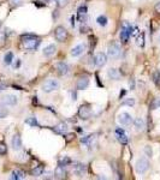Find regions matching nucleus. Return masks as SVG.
<instances>
[{"label": "nucleus", "instance_id": "nucleus-8", "mask_svg": "<svg viewBox=\"0 0 160 180\" xmlns=\"http://www.w3.org/2000/svg\"><path fill=\"white\" fill-rule=\"evenodd\" d=\"M78 115H80V118L83 119V120L89 119L90 115H91V109H90V107H89V106H81L80 109H78Z\"/></svg>", "mask_w": 160, "mask_h": 180}, {"label": "nucleus", "instance_id": "nucleus-17", "mask_svg": "<svg viewBox=\"0 0 160 180\" xmlns=\"http://www.w3.org/2000/svg\"><path fill=\"white\" fill-rule=\"evenodd\" d=\"M24 178H25V174H24V172L21 170V169H15V170L11 173V179H13V180H22V179H24Z\"/></svg>", "mask_w": 160, "mask_h": 180}, {"label": "nucleus", "instance_id": "nucleus-11", "mask_svg": "<svg viewBox=\"0 0 160 180\" xmlns=\"http://www.w3.org/2000/svg\"><path fill=\"white\" fill-rule=\"evenodd\" d=\"M88 85H89V78H88L87 76L80 77L78 80H77V84H76V86H77L78 90H83V89H86Z\"/></svg>", "mask_w": 160, "mask_h": 180}, {"label": "nucleus", "instance_id": "nucleus-4", "mask_svg": "<svg viewBox=\"0 0 160 180\" xmlns=\"http://www.w3.org/2000/svg\"><path fill=\"white\" fill-rule=\"evenodd\" d=\"M58 88H59V83L57 79H48L42 85V90L45 93H52L54 90H57Z\"/></svg>", "mask_w": 160, "mask_h": 180}, {"label": "nucleus", "instance_id": "nucleus-18", "mask_svg": "<svg viewBox=\"0 0 160 180\" xmlns=\"http://www.w3.org/2000/svg\"><path fill=\"white\" fill-rule=\"evenodd\" d=\"M55 50H57V47H55L54 45H49V46L45 47V49H44V55L47 56V58H49V56H52V55L55 53Z\"/></svg>", "mask_w": 160, "mask_h": 180}, {"label": "nucleus", "instance_id": "nucleus-31", "mask_svg": "<svg viewBox=\"0 0 160 180\" xmlns=\"http://www.w3.org/2000/svg\"><path fill=\"white\" fill-rule=\"evenodd\" d=\"M55 3L58 7H65L69 3V0H55Z\"/></svg>", "mask_w": 160, "mask_h": 180}, {"label": "nucleus", "instance_id": "nucleus-20", "mask_svg": "<svg viewBox=\"0 0 160 180\" xmlns=\"http://www.w3.org/2000/svg\"><path fill=\"white\" fill-rule=\"evenodd\" d=\"M134 126L137 131H142L145 129V120L142 118H136L134 120Z\"/></svg>", "mask_w": 160, "mask_h": 180}, {"label": "nucleus", "instance_id": "nucleus-6", "mask_svg": "<svg viewBox=\"0 0 160 180\" xmlns=\"http://www.w3.org/2000/svg\"><path fill=\"white\" fill-rule=\"evenodd\" d=\"M107 54H108V56L112 58V59L119 58V55H120V46H119L117 42H112V43L108 46Z\"/></svg>", "mask_w": 160, "mask_h": 180}, {"label": "nucleus", "instance_id": "nucleus-14", "mask_svg": "<svg viewBox=\"0 0 160 180\" xmlns=\"http://www.w3.org/2000/svg\"><path fill=\"white\" fill-rule=\"evenodd\" d=\"M3 103L7 106H15L17 103V97L15 95H6L3 97Z\"/></svg>", "mask_w": 160, "mask_h": 180}, {"label": "nucleus", "instance_id": "nucleus-27", "mask_svg": "<svg viewBox=\"0 0 160 180\" xmlns=\"http://www.w3.org/2000/svg\"><path fill=\"white\" fill-rule=\"evenodd\" d=\"M86 15H87V7L86 6H81L78 9V17H80V19L82 22H83V17H86Z\"/></svg>", "mask_w": 160, "mask_h": 180}, {"label": "nucleus", "instance_id": "nucleus-35", "mask_svg": "<svg viewBox=\"0 0 160 180\" xmlns=\"http://www.w3.org/2000/svg\"><path fill=\"white\" fill-rule=\"evenodd\" d=\"M159 107H160V97H156V99H154V101L152 103V109H156Z\"/></svg>", "mask_w": 160, "mask_h": 180}, {"label": "nucleus", "instance_id": "nucleus-36", "mask_svg": "<svg viewBox=\"0 0 160 180\" xmlns=\"http://www.w3.org/2000/svg\"><path fill=\"white\" fill-rule=\"evenodd\" d=\"M6 153H7L6 145L3 144V143H0V155H4V154H6Z\"/></svg>", "mask_w": 160, "mask_h": 180}, {"label": "nucleus", "instance_id": "nucleus-32", "mask_svg": "<svg viewBox=\"0 0 160 180\" xmlns=\"http://www.w3.org/2000/svg\"><path fill=\"white\" fill-rule=\"evenodd\" d=\"M153 80H154L155 84H158L159 80H160V72H159L158 70H155V71L153 72Z\"/></svg>", "mask_w": 160, "mask_h": 180}, {"label": "nucleus", "instance_id": "nucleus-22", "mask_svg": "<svg viewBox=\"0 0 160 180\" xmlns=\"http://www.w3.org/2000/svg\"><path fill=\"white\" fill-rule=\"evenodd\" d=\"M54 175H55L57 178H64V176H65V170H64V167L59 165V166L55 168V170H54Z\"/></svg>", "mask_w": 160, "mask_h": 180}, {"label": "nucleus", "instance_id": "nucleus-7", "mask_svg": "<svg viewBox=\"0 0 160 180\" xmlns=\"http://www.w3.org/2000/svg\"><path fill=\"white\" fill-rule=\"evenodd\" d=\"M119 123L123 125V126H128V125H130L131 121H133V118L129 113H126V112H123L119 114Z\"/></svg>", "mask_w": 160, "mask_h": 180}, {"label": "nucleus", "instance_id": "nucleus-38", "mask_svg": "<svg viewBox=\"0 0 160 180\" xmlns=\"http://www.w3.org/2000/svg\"><path fill=\"white\" fill-rule=\"evenodd\" d=\"M154 10H155V12H156V13H159V15H160V1L155 4V6H154Z\"/></svg>", "mask_w": 160, "mask_h": 180}, {"label": "nucleus", "instance_id": "nucleus-19", "mask_svg": "<svg viewBox=\"0 0 160 180\" xmlns=\"http://www.w3.org/2000/svg\"><path fill=\"white\" fill-rule=\"evenodd\" d=\"M74 173L77 174L78 176H82L84 173H86V166L83 163H78L74 167Z\"/></svg>", "mask_w": 160, "mask_h": 180}, {"label": "nucleus", "instance_id": "nucleus-10", "mask_svg": "<svg viewBox=\"0 0 160 180\" xmlns=\"http://www.w3.org/2000/svg\"><path fill=\"white\" fill-rule=\"evenodd\" d=\"M84 50H86V45H83V43L77 45L71 49V55L72 56H80L84 53Z\"/></svg>", "mask_w": 160, "mask_h": 180}, {"label": "nucleus", "instance_id": "nucleus-44", "mask_svg": "<svg viewBox=\"0 0 160 180\" xmlns=\"http://www.w3.org/2000/svg\"><path fill=\"white\" fill-rule=\"evenodd\" d=\"M159 43H160V36H159Z\"/></svg>", "mask_w": 160, "mask_h": 180}, {"label": "nucleus", "instance_id": "nucleus-9", "mask_svg": "<svg viewBox=\"0 0 160 180\" xmlns=\"http://www.w3.org/2000/svg\"><path fill=\"white\" fill-rule=\"evenodd\" d=\"M94 63H95V65H97V66L102 67V66L107 63V56H106V54H105V53H98L97 55H95V58H94Z\"/></svg>", "mask_w": 160, "mask_h": 180}, {"label": "nucleus", "instance_id": "nucleus-5", "mask_svg": "<svg viewBox=\"0 0 160 180\" xmlns=\"http://www.w3.org/2000/svg\"><path fill=\"white\" fill-rule=\"evenodd\" d=\"M54 35H55L57 41L59 42H65L68 39V31L64 26H57L54 30Z\"/></svg>", "mask_w": 160, "mask_h": 180}, {"label": "nucleus", "instance_id": "nucleus-21", "mask_svg": "<svg viewBox=\"0 0 160 180\" xmlns=\"http://www.w3.org/2000/svg\"><path fill=\"white\" fill-rule=\"evenodd\" d=\"M108 77L111 79H113V80H118L120 78V73L118 72L117 69H110L108 70Z\"/></svg>", "mask_w": 160, "mask_h": 180}, {"label": "nucleus", "instance_id": "nucleus-29", "mask_svg": "<svg viewBox=\"0 0 160 180\" xmlns=\"http://www.w3.org/2000/svg\"><path fill=\"white\" fill-rule=\"evenodd\" d=\"M25 123L29 124V125H31V126H36V125H38V121H36V119H35L34 116L28 118V119L25 120Z\"/></svg>", "mask_w": 160, "mask_h": 180}, {"label": "nucleus", "instance_id": "nucleus-33", "mask_svg": "<svg viewBox=\"0 0 160 180\" xmlns=\"http://www.w3.org/2000/svg\"><path fill=\"white\" fill-rule=\"evenodd\" d=\"M70 162H71V160H70L69 157H66V156H65V157H63V159H60V161H59V165L64 167V166H66V165H69Z\"/></svg>", "mask_w": 160, "mask_h": 180}, {"label": "nucleus", "instance_id": "nucleus-3", "mask_svg": "<svg viewBox=\"0 0 160 180\" xmlns=\"http://www.w3.org/2000/svg\"><path fill=\"white\" fill-rule=\"evenodd\" d=\"M149 168V161L146 157H140L135 163V169L139 174H143Z\"/></svg>", "mask_w": 160, "mask_h": 180}, {"label": "nucleus", "instance_id": "nucleus-34", "mask_svg": "<svg viewBox=\"0 0 160 180\" xmlns=\"http://www.w3.org/2000/svg\"><path fill=\"white\" fill-rule=\"evenodd\" d=\"M9 114V110L4 107H0V119H3V118H6Z\"/></svg>", "mask_w": 160, "mask_h": 180}, {"label": "nucleus", "instance_id": "nucleus-28", "mask_svg": "<svg viewBox=\"0 0 160 180\" xmlns=\"http://www.w3.org/2000/svg\"><path fill=\"white\" fill-rule=\"evenodd\" d=\"M122 105L131 107V106H134V105H135V99H133V97H128V99H125V100L122 102Z\"/></svg>", "mask_w": 160, "mask_h": 180}, {"label": "nucleus", "instance_id": "nucleus-16", "mask_svg": "<svg viewBox=\"0 0 160 180\" xmlns=\"http://www.w3.org/2000/svg\"><path fill=\"white\" fill-rule=\"evenodd\" d=\"M54 131L59 135H65L68 132V125L64 124V123H60L57 126H54Z\"/></svg>", "mask_w": 160, "mask_h": 180}, {"label": "nucleus", "instance_id": "nucleus-42", "mask_svg": "<svg viewBox=\"0 0 160 180\" xmlns=\"http://www.w3.org/2000/svg\"><path fill=\"white\" fill-rule=\"evenodd\" d=\"M71 25H72V26H75V17H72V18H71Z\"/></svg>", "mask_w": 160, "mask_h": 180}, {"label": "nucleus", "instance_id": "nucleus-41", "mask_svg": "<svg viewBox=\"0 0 160 180\" xmlns=\"http://www.w3.org/2000/svg\"><path fill=\"white\" fill-rule=\"evenodd\" d=\"M6 88V85L5 84H0V90H4Z\"/></svg>", "mask_w": 160, "mask_h": 180}, {"label": "nucleus", "instance_id": "nucleus-43", "mask_svg": "<svg viewBox=\"0 0 160 180\" xmlns=\"http://www.w3.org/2000/svg\"><path fill=\"white\" fill-rule=\"evenodd\" d=\"M0 28H1V22H0Z\"/></svg>", "mask_w": 160, "mask_h": 180}, {"label": "nucleus", "instance_id": "nucleus-2", "mask_svg": "<svg viewBox=\"0 0 160 180\" xmlns=\"http://www.w3.org/2000/svg\"><path fill=\"white\" fill-rule=\"evenodd\" d=\"M133 26L128 23V22H124L123 23V26H122V30H120V40L123 42H126L128 40H129V36L133 35Z\"/></svg>", "mask_w": 160, "mask_h": 180}, {"label": "nucleus", "instance_id": "nucleus-23", "mask_svg": "<svg viewBox=\"0 0 160 180\" xmlns=\"http://www.w3.org/2000/svg\"><path fill=\"white\" fill-rule=\"evenodd\" d=\"M44 166H38V167H35L34 169H33V172H31V174H33L34 176H40V175H42V173H44Z\"/></svg>", "mask_w": 160, "mask_h": 180}, {"label": "nucleus", "instance_id": "nucleus-24", "mask_svg": "<svg viewBox=\"0 0 160 180\" xmlns=\"http://www.w3.org/2000/svg\"><path fill=\"white\" fill-rule=\"evenodd\" d=\"M12 60H13V54H12V52L6 53L5 56H4V63H5V65H10V64L12 63Z\"/></svg>", "mask_w": 160, "mask_h": 180}, {"label": "nucleus", "instance_id": "nucleus-13", "mask_svg": "<svg viewBox=\"0 0 160 180\" xmlns=\"http://www.w3.org/2000/svg\"><path fill=\"white\" fill-rule=\"evenodd\" d=\"M116 133H117V138H118V140L122 143V144H128V136L125 135V132H124V130H122V129H117L116 130Z\"/></svg>", "mask_w": 160, "mask_h": 180}, {"label": "nucleus", "instance_id": "nucleus-30", "mask_svg": "<svg viewBox=\"0 0 160 180\" xmlns=\"http://www.w3.org/2000/svg\"><path fill=\"white\" fill-rule=\"evenodd\" d=\"M9 3L12 7H17V6L23 4V0H9Z\"/></svg>", "mask_w": 160, "mask_h": 180}, {"label": "nucleus", "instance_id": "nucleus-40", "mask_svg": "<svg viewBox=\"0 0 160 180\" xmlns=\"http://www.w3.org/2000/svg\"><path fill=\"white\" fill-rule=\"evenodd\" d=\"M39 1H41L42 5H46L48 3V0H34V3H39Z\"/></svg>", "mask_w": 160, "mask_h": 180}, {"label": "nucleus", "instance_id": "nucleus-39", "mask_svg": "<svg viewBox=\"0 0 160 180\" xmlns=\"http://www.w3.org/2000/svg\"><path fill=\"white\" fill-rule=\"evenodd\" d=\"M145 151H146V154H147L148 156H152V149H150L149 146H146V148H145Z\"/></svg>", "mask_w": 160, "mask_h": 180}, {"label": "nucleus", "instance_id": "nucleus-37", "mask_svg": "<svg viewBox=\"0 0 160 180\" xmlns=\"http://www.w3.org/2000/svg\"><path fill=\"white\" fill-rule=\"evenodd\" d=\"M5 43V35L4 34H0V47L4 46Z\"/></svg>", "mask_w": 160, "mask_h": 180}, {"label": "nucleus", "instance_id": "nucleus-1", "mask_svg": "<svg viewBox=\"0 0 160 180\" xmlns=\"http://www.w3.org/2000/svg\"><path fill=\"white\" fill-rule=\"evenodd\" d=\"M22 42H23V47L25 49H29V50H33V49H36L40 45V40L39 37L34 36V35H30V34H27V35H23L22 36Z\"/></svg>", "mask_w": 160, "mask_h": 180}, {"label": "nucleus", "instance_id": "nucleus-25", "mask_svg": "<svg viewBox=\"0 0 160 180\" xmlns=\"http://www.w3.org/2000/svg\"><path fill=\"white\" fill-rule=\"evenodd\" d=\"M97 22H98V24L100 26H106L107 25V17L106 16H99Z\"/></svg>", "mask_w": 160, "mask_h": 180}, {"label": "nucleus", "instance_id": "nucleus-12", "mask_svg": "<svg viewBox=\"0 0 160 180\" xmlns=\"http://www.w3.org/2000/svg\"><path fill=\"white\" fill-rule=\"evenodd\" d=\"M11 145L15 150H19L22 148V139H21V136L19 135H15L11 139Z\"/></svg>", "mask_w": 160, "mask_h": 180}, {"label": "nucleus", "instance_id": "nucleus-15", "mask_svg": "<svg viewBox=\"0 0 160 180\" xmlns=\"http://www.w3.org/2000/svg\"><path fill=\"white\" fill-rule=\"evenodd\" d=\"M57 70H58V73H59L60 76H65V75H68V72H69V66H68V64H65V63H59V64L57 65Z\"/></svg>", "mask_w": 160, "mask_h": 180}, {"label": "nucleus", "instance_id": "nucleus-26", "mask_svg": "<svg viewBox=\"0 0 160 180\" xmlns=\"http://www.w3.org/2000/svg\"><path fill=\"white\" fill-rule=\"evenodd\" d=\"M136 43L139 47H143L145 46V35L143 34H139L136 37Z\"/></svg>", "mask_w": 160, "mask_h": 180}]
</instances>
